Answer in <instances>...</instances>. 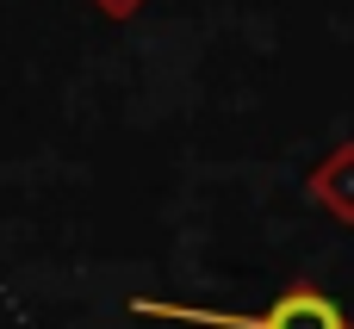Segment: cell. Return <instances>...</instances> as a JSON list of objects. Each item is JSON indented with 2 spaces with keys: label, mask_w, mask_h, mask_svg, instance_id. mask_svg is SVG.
I'll return each instance as SVG.
<instances>
[{
  "label": "cell",
  "mask_w": 354,
  "mask_h": 329,
  "mask_svg": "<svg viewBox=\"0 0 354 329\" xmlns=\"http://www.w3.org/2000/svg\"><path fill=\"white\" fill-rule=\"evenodd\" d=\"M131 317H162V323L193 329H348L342 305L317 286H286L268 311H199V305H168V299H131Z\"/></svg>",
  "instance_id": "6da1fadb"
}]
</instances>
